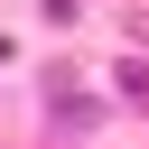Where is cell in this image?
Listing matches in <instances>:
<instances>
[{"label": "cell", "mask_w": 149, "mask_h": 149, "mask_svg": "<svg viewBox=\"0 0 149 149\" xmlns=\"http://www.w3.org/2000/svg\"><path fill=\"white\" fill-rule=\"evenodd\" d=\"M47 9H56V19H74V9H84V0H47Z\"/></svg>", "instance_id": "1"}]
</instances>
